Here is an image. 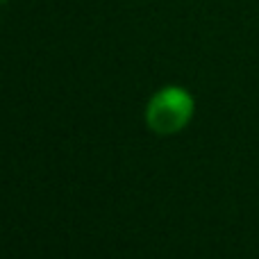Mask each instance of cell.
Listing matches in <instances>:
<instances>
[{
  "instance_id": "1",
  "label": "cell",
  "mask_w": 259,
  "mask_h": 259,
  "mask_svg": "<svg viewBox=\"0 0 259 259\" xmlns=\"http://www.w3.org/2000/svg\"><path fill=\"white\" fill-rule=\"evenodd\" d=\"M193 96L182 87H164L146 107V123L159 137H170L189 125L193 116Z\"/></svg>"
}]
</instances>
